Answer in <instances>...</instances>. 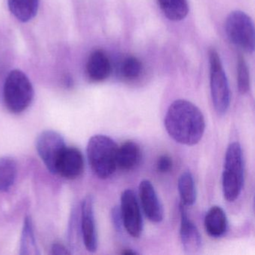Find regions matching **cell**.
I'll use <instances>...</instances> for the list:
<instances>
[{
	"mask_svg": "<svg viewBox=\"0 0 255 255\" xmlns=\"http://www.w3.org/2000/svg\"><path fill=\"white\" fill-rule=\"evenodd\" d=\"M225 32L231 42L244 51L252 53L255 47V27L249 16L241 11L230 13L225 22Z\"/></svg>",
	"mask_w": 255,
	"mask_h": 255,
	"instance_id": "8992f818",
	"label": "cell"
},
{
	"mask_svg": "<svg viewBox=\"0 0 255 255\" xmlns=\"http://www.w3.org/2000/svg\"><path fill=\"white\" fill-rule=\"evenodd\" d=\"M17 165L11 156L0 157V192L9 190L17 178Z\"/></svg>",
	"mask_w": 255,
	"mask_h": 255,
	"instance_id": "ac0fdd59",
	"label": "cell"
},
{
	"mask_svg": "<svg viewBox=\"0 0 255 255\" xmlns=\"http://www.w3.org/2000/svg\"><path fill=\"white\" fill-rule=\"evenodd\" d=\"M165 128L177 142L192 146L199 142L205 130V120L201 110L186 100H177L168 107Z\"/></svg>",
	"mask_w": 255,
	"mask_h": 255,
	"instance_id": "6da1fadb",
	"label": "cell"
},
{
	"mask_svg": "<svg viewBox=\"0 0 255 255\" xmlns=\"http://www.w3.org/2000/svg\"><path fill=\"white\" fill-rule=\"evenodd\" d=\"M209 60L212 101L216 113L222 116L229 108L231 101L229 85L220 56L215 49H211L209 52Z\"/></svg>",
	"mask_w": 255,
	"mask_h": 255,
	"instance_id": "5b68a950",
	"label": "cell"
},
{
	"mask_svg": "<svg viewBox=\"0 0 255 255\" xmlns=\"http://www.w3.org/2000/svg\"><path fill=\"white\" fill-rule=\"evenodd\" d=\"M136 252H133V251L129 250V249H126V250L122 252V255H136Z\"/></svg>",
	"mask_w": 255,
	"mask_h": 255,
	"instance_id": "484cf974",
	"label": "cell"
},
{
	"mask_svg": "<svg viewBox=\"0 0 255 255\" xmlns=\"http://www.w3.org/2000/svg\"><path fill=\"white\" fill-rule=\"evenodd\" d=\"M173 166L172 159L168 155L159 156L156 163V168L160 173H167L171 171Z\"/></svg>",
	"mask_w": 255,
	"mask_h": 255,
	"instance_id": "603a6c76",
	"label": "cell"
},
{
	"mask_svg": "<svg viewBox=\"0 0 255 255\" xmlns=\"http://www.w3.org/2000/svg\"><path fill=\"white\" fill-rule=\"evenodd\" d=\"M81 230L86 249L95 252L98 249V232L94 211V198L87 195L81 204Z\"/></svg>",
	"mask_w": 255,
	"mask_h": 255,
	"instance_id": "9c48e42d",
	"label": "cell"
},
{
	"mask_svg": "<svg viewBox=\"0 0 255 255\" xmlns=\"http://www.w3.org/2000/svg\"><path fill=\"white\" fill-rule=\"evenodd\" d=\"M118 147L114 140L107 135H95L89 140L88 160L92 171L99 178H109L116 171Z\"/></svg>",
	"mask_w": 255,
	"mask_h": 255,
	"instance_id": "7a4b0ae2",
	"label": "cell"
},
{
	"mask_svg": "<svg viewBox=\"0 0 255 255\" xmlns=\"http://www.w3.org/2000/svg\"><path fill=\"white\" fill-rule=\"evenodd\" d=\"M244 183V163L241 146L238 142L230 144L226 150L222 175V188L225 199L230 202L240 196Z\"/></svg>",
	"mask_w": 255,
	"mask_h": 255,
	"instance_id": "3957f363",
	"label": "cell"
},
{
	"mask_svg": "<svg viewBox=\"0 0 255 255\" xmlns=\"http://www.w3.org/2000/svg\"><path fill=\"white\" fill-rule=\"evenodd\" d=\"M35 147L41 160L55 174L58 162L67 147L63 137L56 131H44L37 137Z\"/></svg>",
	"mask_w": 255,
	"mask_h": 255,
	"instance_id": "52a82bcc",
	"label": "cell"
},
{
	"mask_svg": "<svg viewBox=\"0 0 255 255\" xmlns=\"http://www.w3.org/2000/svg\"><path fill=\"white\" fill-rule=\"evenodd\" d=\"M112 219H113V225L116 230H121L122 225V215H121L120 209L118 207L113 208L112 211Z\"/></svg>",
	"mask_w": 255,
	"mask_h": 255,
	"instance_id": "cb8c5ba5",
	"label": "cell"
},
{
	"mask_svg": "<svg viewBox=\"0 0 255 255\" xmlns=\"http://www.w3.org/2000/svg\"><path fill=\"white\" fill-rule=\"evenodd\" d=\"M21 255H36L38 254V247L34 235L33 227L30 218L26 217L23 225L21 237Z\"/></svg>",
	"mask_w": 255,
	"mask_h": 255,
	"instance_id": "44dd1931",
	"label": "cell"
},
{
	"mask_svg": "<svg viewBox=\"0 0 255 255\" xmlns=\"http://www.w3.org/2000/svg\"><path fill=\"white\" fill-rule=\"evenodd\" d=\"M52 253L53 255H70V252L68 249L63 246V245L59 244V243H55L52 247Z\"/></svg>",
	"mask_w": 255,
	"mask_h": 255,
	"instance_id": "d4e9b609",
	"label": "cell"
},
{
	"mask_svg": "<svg viewBox=\"0 0 255 255\" xmlns=\"http://www.w3.org/2000/svg\"><path fill=\"white\" fill-rule=\"evenodd\" d=\"M142 62L135 56L124 58L118 67V74L125 81H134L141 77L143 72Z\"/></svg>",
	"mask_w": 255,
	"mask_h": 255,
	"instance_id": "d6986e66",
	"label": "cell"
},
{
	"mask_svg": "<svg viewBox=\"0 0 255 255\" xmlns=\"http://www.w3.org/2000/svg\"><path fill=\"white\" fill-rule=\"evenodd\" d=\"M120 211L127 232L135 238L139 237L143 231L142 216L138 200L132 189H126L122 192Z\"/></svg>",
	"mask_w": 255,
	"mask_h": 255,
	"instance_id": "ba28073f",
	"label": "cell"
},
{
	"mask_svg": "<svg viewBox=\"0 0 255 255\" xmlns=\"http://www.w3.org/2000/svg\"><path fill=\"white\" fill-rule=\"evenodd\" d=\"M113 71L111 61L103 50H95L89 55L86 65L88 79L93 83H101L109 78Z\"/></svg>",
	"mask_w": 255,
	"mask_h": 255,
	"instance_id": "7c38bea8",
	"label": "cell"
},
{
	"mask_svg": "<svg viewBox=\"0 0 255 255\" xmlns=\"http://www.w3.org/2000/svg\"><path fill=\"white\" fill-rule=\"evenodd\" d=\"M11 14L20 21L26 23L38 13L39 0H8Z\"/></svg>",
	"mask_w": 255,
	"mask_h": 255,
	"instance_id": "2e32d148",
	"label": "cell"
},
{
	"mask_svg": "<svg viewBox=\"0 0 255 255\" xmlns=\"http://www.w3.org/2000/svg\"><path fill=\"white\" fill-rule=\"evenodd\" d=\"M180 240L185 252L188 254H195L201 249V237L195 224L189 219L185 206L180 204Z\"/></svg>",
	"mask_w": 255,
	"mask_h": 255,
	"instance_id": "4fadbf2b",
	"label": "cell"
},
{
	"mask_svg": "<svg viewBox=\"0 0 255 255\" xmlns=\"http://www.w3.org/2000/svg\"><path fill=\"white\" fill-rule=\"evenodd\" d=\"M206 232L210 237L219 238L228 230V219L222 207L213 206L207 212L204 219Z\"/></svg>",
	"mask_w": 255,
	"mask_h": 255,
	"instance_id": "9a60e30c",
	"label": "cell"
},
{
	"mask_svg": "<svg viewBox=\"0 0 255 255\" xmlns=\"http://www.w3.org/2000/svg\"><path fill=\"white\" fill-rule=\"evenodd\" d=\"M164 15L171 21H180L189 13L188 0H156Z\"/></svg>",
	"mask_w": 255,
	"mask_h": 255,
	"instance_id": "e0dca14e",
	"label": "cell"
},
{
	"mask_svg": "<svg viewBox=\"0 0 255 255\" xmlns=\"http://www.w3.org/2000/svg\"><path fill=\"white\" fill-rule=\"evenodd\" d=\"M237 86L239 92L245 95L250 89V76L246 60L240 56L237 63Z\"/></svg>",
	"mask_w": 255,
	"mask_h": 255,
	"instance_id": "7402d4cb",
	"label": "cell"
},
{
	"mask_svg": "<svg viewBox=\"0 0 255 255\" xmlns=\"http://www.w3.org/2000/svg\"><path fill=\"white\" fill-rule=\"evenodd\" d=\"M178 190L181 204L186 206H192L196 201V189L193 176L190 171H184L179 177Z\"/></svg>",
	"mask_w": 255,
	"mask_h": 255,
	"instance_id": "ffe728a7",
	"label": "cell"
},
{
	"mask_svg": "<svg viewBox=\"0 0 255 255\" xmlns=\"http://www.w3.org/2000/svg\"><path fill=\"white\" fill-rule=\"evenodd\" d=\"M34 89L27 76L19 70L11 71L5 80L3 101L8 111L14 114L24 112L32 104Z\"/></svg>",
	"mask_w": 255,
	"mask_h": 255,
	"instance_id": "277c9868",
	"label": "cell"
},
{
	"mask_svg": "<svg viewBox=\"0 0 255 255\" xmlns=\"http://www.w3.org/2000/svg\"><path fill=\"white\" fill-rule=\"evenodd\" d=\"M140 201L146 217L150 222L159 223L164 218L163 207L151 182L144 180L138 187Z\"/></svg>",
	"mask_w": 255,
	"mask_h": 255,
	"instance_id": "8fae6325",
	"label": "cell"
},
{
	"mask_svg": "<svg viewBox=\"0 0 255 255\" xmlns=\"http://www.w3.org/2000/svg\"><path fill=\"white\" fill-rule=\"evenodd\" d=\"M141 156V148L137 143L125 141L118 147L117 168L122 171H131L139 164Z\"/></svg>",
	"mask_w": 255,
	"mask_h": 255,
	"instance_id": "5bb4252c",
	"label": "cell"
},
{
	"mask_svg": "<svg viewBox=\"0 0 255 255\" xmlns=\"http://www.w3.org/2000/svg\"><path fill=\"white\" fill-rule=\"evenodd\" d=\"M84 168V157L81 151L77 147L67 146L56 165L55 174L74 180L82 175Z\"/></svg>",
	"mask_w": 255,
	"mask_h": 255,
	"instance_id": "30bf717a",
	"label": "cell"
}]
</instances>
